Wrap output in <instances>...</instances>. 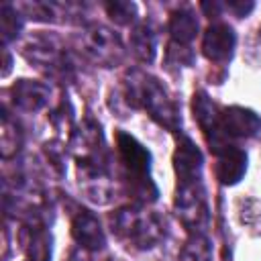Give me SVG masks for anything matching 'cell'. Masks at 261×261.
I'll list each match as a JSON object with an SVG mask.
<instances>
[{
    "label": "cell",
    "mask_w": 261,
    "mask_h": 261,
    "mask_svg": "<svg viewBox=\"0 0 261 261\" xmlns=\"http://www.w3.org/2000/svg\"><path fill=\"white\" fill-rule=\"evenodd\" d=\"M69 147L77 167V184L84 198L94 204H108L112 198V184L100 124L88 118L82 128L73 133Z\"/></svg>",
    "instance_id": "6da1fadb"
},
{
    "label": "cell",
    "mask_w": 261,
    "mask_h": 261,
    "mask_svg": "<svg viewBox=\"0 0 261 261\" xmlns=\"http://www.w3.org/2000/svg\"><path fill=\"white\" fill-rule=\"evenodd\" d=\"M124 98L133 108L145 110L159 126L171 133L181 128V112L177 102L151 73L143 69H128L124 75Z\"/></svg>",
    "instance_id": "7a4b0ae2"
},
{
    "label": "cell",
    "mask_w": 261,
    "mask_h": 261,
    "mask_svg": "<svg viewBox=\"0 0 261 261\" xmlns=\"http://www.w3.org/2000/svg\"><path fill=\"white\" fill-rule=\"evenodd\" d=\"M110 226L118 241L139 251L153 249L165 237L161 218L141 204H128L114 210L110 216Z\"/></svg>",
    "instance_id": "3957f363"
},
{
    "label": "cell",
    "mask_w": 261,
    "mask_h": 261,
    "mask_svg": "<svg viewBox=\"0 0 261 261\" xmlns=\"http://www.w3.org/2000/svg\"><path fill=\"white\" fill-rule=\"evenodd\" d=\"M116 151L122 169L126 173L128 190L137 198V202L139 204L155 202L159 190L151 179V151L124 130L116 133Z\"/></svg>",
    "instance_id": "277c9868"
},
{
    "label": "cell",
    "mask_w": 261,
    "mask_h": 261,
    "mask_svg": "<svg viewBox=\"0 0 261 261\" xmlns=\"http://www.w3.org/2000/svg\"><path fill=\"white\" fill-rule=\"evenodd\" d=\"M22 55L35 67L43 69L51 77H57V80L65 82L73 73V63H71L67 51L51 35H35V37H31L22 47Z\"/></svg>",
    "instance_id": "5b68a950"
},
{
    "label": "cell",
    "mask_w": 261,
    "mask_h": 261,
    "mask_svg": "<svg viewBox=\"0 0 261 261\" xmlns=\"http://www.w3.org/2000/svg\"><path fill=\"white\" fill-rule=\"evenodd\" d=\"M173 210L179 222L192 232H204L210 220L208 198L202 179L194 181H177L175 196H173Z\"/></svg>",
    "instance_id": "8992f818"
},
{
    "label": "cell",
    "mask_w": 261,
    "mask_h": 261,
    "mask_svg": "<svg viewBox=\"0 0 261 261\" xmlns=\"http://www.w3.org/2000/svg\"><path fill=\"white\" fill-rule=\"evenodd\" d=\"M80 51L102 67H114L124 59V45L112 29L94 22L80 33Z\"/></svg>",
    "instance_id": "52a82bcc"
},
{
    "label": "cell",
    "mask_w": 261,
    "mask_h": 261,
    "mask_svg": "<svg viewBox=\"0 0 261 261\" xmlns=\"http://www.w3.org/2000/svg\"><path fill=\"white\" fill-rule=\"evenodd\" d=\"M192 112H194V118H196L200 130L204 133V137L210 145V151L214 155H218L220 151H224L226 147L232 145L220 133V106L206 92H194Z\"/></svg>",
    "instance_id": "ba28073f"
},
{
    "label": "cell",
    "mask_w": 261,
    "mask_h": 261,
    "mask_svg": "<svg viewBox=\"0 0 261 261\" xmlns=\"http://www.w3.org/2000/svg\"><path fill=\"white\" fill-rule=\"evenodd\" d=\"M259 130H261V116L255 110L245 106L220 108V133L228 143L237 139H251Z\"/></svg>",
    "instance_id": "9c48e42d"
},
{
    "label": "cell",
    "mask_w": 261,
    "mask_h": 261,
    "mask_svg": "<svg viewBox=\"0 0 261 261\" xmlns=\"http://www.w3.org/2000/svg\"><path fill=\"white\" fill-rule=\"evenodd\" d=\"M237 47L234 29L226 22H212L202 37V53L214 63H226Z\"/></svg>",
    "instance_id": "30bf717a"
},
{
    "label": "cell",
    "mask_w": 261,
    "mask_h": 261,
    "mask_svg": "<svg viewBox=\"0 0 261 261\" xmlns=\"http://www.w3.org/2000/svg\"><path fill=\"white\" fill-rule=\"evenodd\" d=\"M71 237L82 249L92 253L102 251L106 245V234L98 216L86 208H77L71 214Z\"/></svg>",
    "instance_id": "8fae6325"
},
{
    "label": "cell",
    "mask_w": 261,
    "mask_h": 261,
    "mask_svg": "<svg viewBox=\"0 0 261 261\" xmlns=\"http://www.w3.org/2000/svg\"><path fill=\"white\" fill-rule=\"evenodd\" d=\"M18 243L31 261H51V232L41 220H29L18 228Z\"/></svg>",
    "instance_id": "7c38bea8"
},
{
    "label": "cell",
    "mask_w": 261,
    "mask_h": 261,
    "mask_svg": "<svg viewBox=\"0 0 261 261\" xmlns=\"http://www.w3.org/2000/svg\"><path fill=\"white\" fill-rule=\"evenodd\" d=\"M202 167H204V157L200 147L188 135L179 133V139L173 151V169H175L177 181L202 179Z\"/></svg>",
    "instance_id": "4fadbf2b"
},
{
    "label": "cell",
    "mask_w": 261,
    "mask_h": 261,
    "mask_svg": "<svg viewBox=\"0 0 261 261\" xmlns=\"http://www.w3.org/2000/svg\"><path fill=\"white\" fill-rule=\"evenodd\" d=\"M12 92V102L18 110L24 112H39L49 104L51 90L47 84L37 82V80H18L10 88Z\"/></svg>",
    "instance_id": "5bb4252c"
},
{
    "label": "cell",
    "mask_w": 261,
    "mask_h": 261,
    "mask_svg": "<svg viewBox=\"0 0 261 261\" xmlns=\"http://www.w3.org/2000/svg\"><path fill=\"white\" fill-rule=\"evenodd\" d=\"M247 171V153L245 149L230 145L224 151H220L216 155V165H214V173L216 179L222 186H234L243 179Z\"/></svg>",
    "instance_id": "9a60e30c"
},
{
    "label": "cell",
    "mask_w": 261,
    "mask_h": 261,
    "mask_svg": "<svg viewBox=\"0 0 261 261\" xmlns=\"http://www.w3.org/2000/svg\"><path fill=\"white\" fill-rule=\"evenodd\" d=\"M198 29H200L198 18H196V14L190 6H181V8L173 10L171 16H169V22H167L171 43L184 45V47H190V43L198 35Z\"/></svg>",
    "instance_id": "2e32d148"
},
{
    "label": "cell",
    "mask_w": 261,
    "mask_h": 261,
    "mask_svg": "<svg viewBox=\"0 0 261 261\" xmlns=\"http://www.w3.org/2000/svg\"><path fill=\"white\" fill-rule=\"evenodd\" d=\"M128 47L141 63H153L157 55V33L149 22H137L130 31Z\"/></svg>",
    "instance_id": "e0dca14e"
},
{
    "label": "cell",
    "mask_w": 261,
    "mask_h": 261,
    "mask_svg": "<svg viewBox=\"0 0 261 261\" xmlns=\"http://www.w3.org/2000/svg\"><path fill=\"white\" fill-rule=\"evenodd\" d=\"M212 241L204 232H192L179 251V261H212Z\"/></svg>",
    "instance_id": "ac0fdd59"
},
{
    "label": "cell",
    "mask_w": 261,
    "mask_h": 261,
    "mask_svg": "<svg viewBox=\"0 0 261 261\" xmlns=\"http://www.w3.org/2000/svg\"><path fill=\"white\" fill-rule=\"evenodd\" d=\"M22 145V133L18 128V124L8 116L6 110H2V130H0V149H2V157L8 159L12 155L18 153Z\"/></svg>",
    "instance_id": "d6986e66"
},
{
    "label": "cell",
    "mask_w": 261,
    "mask_h": 261,
    "mask_svg": "<svg viewBox=\"0 0 261 261\" xmlns=\"http://www.w3.org/2000/svg\"><path fill=\"white\" fill-rule=\"evenodd\" d=\"M22 20H24V16L18 10V6H12L8 2L2 4V8H0V27H2V41H4V45L20 35Z\"/></svg>",
    "instance_id": "ffe728a7"
},
{
    "label": "cell",
    "mask_w": 261,
    "mask_h": 261,
    "mask_svg": "<svg viewBox=\"0 0 261 261\" xmlns=\"http://www.w3.org/2000/svg\"><path fill=\"white\" fill-rule=\"evenodd\" d=\"M104 10L106 14L116 22V24H133L137 20V4L128 2V0H110L104 2Z\"/></svg>",
    "instance_id": "44dd1931"
},
{
    "label": "cell",
    "mask_w": 261,
    "mask_h": 261,
    "mask_svg": "<svg viewBox=\"0 0 261 261\" xmlns=\"http://www.w3.org/2000/svg\"><path fill=\"white\" fill-rule=\"evenodd\" d=\"M224 8H228L234 16L243 18V16H247V14L255 8V4H253V2H226V4H224Z\"/></svg>",
    "instance_id": "7402d4cb"
},
{
    "label": "cell",
    "mask_w": 261,
    "mask_h": 261,
    "mask_svg": "<svg viewBox=\"0 0 261 261\" xmlns=\"http://www.w3.org/2000/svg\"><path fill=\"white\" fill-rule=\"evenodd\" d=\"M200 6H202V10H204L208 16H218L220 10L224 8V4H220V2H212V4H210V2H202Z\"/></svg>",
    "instance_id": "603a6c76"
},
{
    "label": "cell",
    "mask_w": 261,
    "mask_h": 261,
    "mask_svg": "<svg viewBox=\"0 0 261 261\" xmlns=\"http://www.w3.org/2000/svg\"><path fill=\"white\" fill-rule=\"evenodd\" d=\"M8 69H10V55H8V51H4V69H2V75H6Z\"/></svg>",
    "instance_id": "cb8c5ba5"
}]
</instances>
